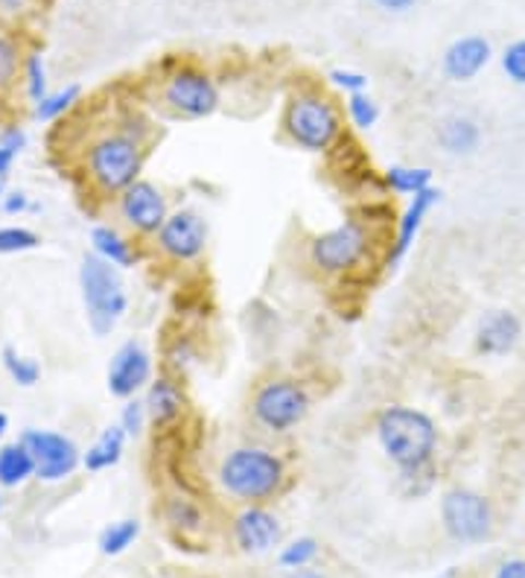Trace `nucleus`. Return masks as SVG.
Wrapping results in <instances>:
<instances>
[{"label":"nucleus","instance_id":"obj_31","mask_svg":"<svg viewBox=\"0 0 525 578\" xmlns=\"http://www.w3.org/2000/svg\"><path fill=\"white\" fill-rule=\"evenodd\" d=\"M21 68H24V62H21V50L15 45V38L0 36V91L10 89L12 82L19 80Z\"/></svg>","mask_w":525,"mask_h":578},{"label":"nucleus","instance_id":"obj_21","mask_svg":"<svg viewBox=\"0 0 525 578\" xmlns=\"http://www.w3.org/2000/svg\"><path fill=\"white\" fill-rule=\"evenodd\" d=\"M91 246H94V255L108 260L111 267L117 269L134 267L132 246H129L123 234H117L111 225H97V228L91 232Z\"/></svg>","mask_w":525,"mask_h":578},{"label":"nucleus","instance_id":"obj_26","mask_svg":"<svg viewBox=\"0 0 525 578\" xmlns=\"http://www.w3.org/2000/svg\"><path fill=\"white\" fill-rule=\"evenodd\" d=\"M76 99H80V85H68V89L53 91V94H47L41 103H36V111H33V115H36V120H41V123H50L56 117H62Z\"/></svg>","mask_w":525,"mask_h":578},{"label":"nucleus","instance_id":"obj_7","mask_svg":"<svg viewBox=\"0 0 525 578\" xmlns=\"http://www.w3.org/2000/svg\"><path fill=\"white\" fill-rule=\"evenodd\" d=\"M310 412V394L301 382L295 380H269L263 382L251 401V415L260 427L269 433H289L307 418Z\"/></svg>","mask_w":525,"mask_h":578},{"label":"nucleus","instance_id":"obj_29","mask_svg":"<svg viewBox=\"0 0 525 578\" xmlns=\"http://www.w3.org/2000/svg\"><path fill=\"white\" fill-rule=\"evenodd\" d=\"M24 89L33 106L47 97V64L41 54H29L24 59Z\"/></svg>","mask_w":525,"mask_h":578},{"label":"nucleus","instance_id":"obj_32","mask_svg":"<svg viewBox=\"0 0 525 578\" xmlns=\"http://www.w3.org/2000/svg\"><path fill=\"white\" fill-rule=\"evenodd\" d=\"M38 234L29 232V228H19V225H10V228H0V255H19V251H29L38 246Z\"/></svg>","mask_w":525,"mask_h":578},{"label":"nucleus","instance_id":"obj_28","mask_svg":"<svg viewBox=\"0 0 525 578\" xmlns=\"http://www.w3.org/2000/svg\"><path fill=\"white\" fill-rule=\"evenodd\" d=\"M347 117H350V123L368 132V129H374L377 120H380V106H377V99L362 91V94H350L347 97Z\"/></svg>","mask_w":525,"mask_h":578},{"label":"nucleus","instance_id":"obj_8","mask_svg":"<svg viewBox=\"0 0 525 578\" xmlns=\"http://www.w3.org/2000/svg\"><path fill=\"white\" fill-rule=\"evenodd\" d=\"M371 237L368 228L359 220H345L336 228L319 234L310 246L312 267H319L327 275H342L350 272L354 267L362 263V258L368 255Z\"/></svg>","mask_w":525,"mask_h":578},{"label":"nucleus","instance_id":"obj_27","mask_svg":"<svg viewBox=\"0 0 525 578\" xmlns=\"http://www.w3.org/2000/svg\"><path fill=\"white\" fill-rule=\"evenodd\" d=\"M3 368L10 371V377L19 386H36L38 377H41V368H38L36 359H29V356H21L15 347H3Z\"/></svg>","mask_w":525,"mask_h":578},{"label":"nucleus","instance_id":"obj_25","mask_svg":"<svg viewBox=\"0 0 525 578\" xmlns=\"http://www.w3.org/2000/svg\"><path fill=\"white\" fill-rule=\"evenodd\" d=\"M167 520L176 532H199L202 529V508L188 497H169L167 499Z\"/></svg>","mask_w":525,"mask_h":578},{"label":"nucleus","instance_id":"obj_23","mask_svg":"<svg viewBox=\"0 0 525 578\" xmlns=\"http://www.w3.org/2000/svg\"><path fill=\"white\" fill-rule=\"evenodd\" d=\"M383 181L392 193H401V197H418L420 190L432 187V169L403 167V164H394V167L385 169Z\"/></svg>","mask_w":525,"mask_h":578},{"label":"nucleus","instance_id":"obj_5","mask_svg":"<svg viewBox=\"0 0 525 578\" xmlns=\"http://www.w3.org/2000/svg\"><path fill=\"white\" fill-rule=\"evenodd\" d=\"M85 167H88V176L97 185V190H103L108 197H120L126 187H132L141 176V141L126 132L106 134V138L91 143Z\"/></svg>","mask_w":525,"mask_h":578},{"label":"nucleus","instance_id":"obj_37","mask_svg":"<svg viewBox=\"0 0 525 578\" xmlns=\"http://www.w3.org/2000/svg\"><path fill=\"white\" fill-rule=\"evenodd\" d=\"M29 197L24 190H12V193H3V214H24L29 211Z\"/></svg>","mask_w":525,"mask_h":578},{"label":"nucleus","instance_id":"obj_16","mask_svg":"<svg viewBox=\"0 0 525 578\" xmlns=\"http://www.w3.org/2000/svg\"><path fill=\"white\" fill-rule=\"evenodd\" d=\"M523 325L511 310H493L481 319L476 330V347L485 356H505L520 342Z\"/></svg>","mask_w":525,"mask_h":578},{"label":"nucleus","instance_id":"obj_18","mask_svg":"<svg viewBox=\"0 0 525 578\" xmlns=\"http://www.w3.org/2000/svg\"><path fill=\"white\" fill-rule=\"evenodd\" d=\"M146 415L155 427H169L172 421H179L184 415V392L181 386L167 374H160L150 382V392H146Z\"/></svg>","mask_w":525,"mask_h":578},{"label":"nucleus","instance_id":"obj_6","mask_svg":"<svg viewBox=\"0 0 525 578\" xmlns=\"http://www.w3.org/2000/svg\"><path fill=\"white\" fill-rule=\"evenodd\" d=\"M160 99L172 115L202 120L219 108V85L207 71L196 64H181L169 73L160 89Z\"/></svg>","mask_w":525,"mask_h":578},{"label":"nucleus","instance_id":"obj_30","mask_svg":"<svg viewBox=\"0 0 525 578\" xmlns=\"http://www.w3.org/2000/svg\"><path fill=\"white\" fill-rule=\"evenodd\" d=\"M315 555H319V541L315 538H298V541L286 543L277 561L284 569H303L310 567Z\"/></svg>","mask_w":525,"mask_h":578},{"label":"nucleus","instance_id":"obj_12","mask_svg":"<svg viewBox=\"0 0 525 578\" xmlns=\"http://www.w3.org/2000/svg\"><path fill=\"white\" fill-rule=\"evenodd\" d=\"M120 216L129 228H134L143 237H152L167 223V197L152 181L138 178L132 187H126L120 193Z\"/></svg>","mask_w":525,"mask_h":578},{"label":"nucleus","instance_id":"obj_34","mask_svg":"<svg viewBox=\"0 0 525 578\" xmlns=\"http://www.w3.org/2000/svg\"><path fill=\"white\" fill-rule=\"evenodd\" d=\"M327 82L333 85V89L345 91L347 97H350V94H362V91H368L366 73L347 71V68H333V71L327 73Z\"/></svg>","mask_w":525,"mask_h":578},{"label":"nucleus","instance_id":"obj_33","mask_svg":"<svg viewBox=\"0 0 525 578\" xmlns=\"http://www.w3.org/2000/svg\"><path fill=\"white\" fill-rule=\"evenodd\" d=\"M502 71H505V76L511 82H516V85H525V38H516V42H511V45L502 50Z\"/></svg>","mask_w":525,"mask_h":578},{"label":"nucleus","instance_id":"obj_17","mask_svg":"<svg viewBox=\"0 0 525 578\" xmlns=\"http://www.w3.org/2000/svg\"><path fill=\"white\" fill-rule=\"evenodd\" d=\"M441 197H444V193H441L438 187H427V190H420L418 197H411L409 208L403 211L401 223H397V237H394L392 251H389V260H392V263L406 258V251L411 249V243H415V237H418L420 228H423V220H427L429 211L441 202Z\"/></svg>","mask_w":525,"mask_h":578},{"label":"nucleus","instance_id":"obj_9","mask_svg":"<svg viewBox=\"0 0 525 578\" xmlns=\"http://www.w3.org/2000/svg\"><path fill=\"white\" fill-rule=\"evenodd\" d=\"M441 520L446 534L458 543H481L493 529L490 503L470 488L446 491L441 499Z\"/></svg>","mask_w":525,"mask_h":578},{"label":"nucleus","instance_id":"obj_44","mask_svg":"<svg viewBox=\"0 0 525 578\" xmlns=\"http://www.w3.org/2000/svg\"><path fill=\"white\" fill-rule=\"evenodd\" d=\"M0 211H3V187H0Z\"/></svg>","mask_w":525,"mask_h":578},{"label":"nucleus","instance_id":"obj_13","mask_svg":"<svg viewBox=\"0 0 525 578\" xmlns=\"http://www.w3.org/2000/svg\"><path fill=\"white\" fill-rule=\"evenodd\" d=\"M146 382H152V356L141 342H126L117 347L108 365V392L115 398H134Z\"/></svg>","mask_w":525,"mask_h":578},{"label":"nucleus","instance_id":"obj_20","mask_svg":"<svg viewBox=\"0 0 525 578\" xmlns=\"http://www.w3.org/2000/svg\"><path fill=\"white\" fill-rule=\"evenodd\" d=\"M123 447H126L123 427L103 429V436L94 441V447H88V453L82 456L85 471L97 473V471H108V468H115V464L123 459Z\"/></svg>","mask_w":525,"mask_h":578},{"label":"nucleus","instance_id":"obj_40","mask_svg":"<svg viewBox=\"0 0 525 578\" xmlns=\"http://www.w3.org/2000/svg\"><path fill=\"white\" fill-rule=\"evenodd\" d=\"M27 7L29 0H0V12H3V15H21Z\"/></svg>","mask_w":525,"mask_h":578},{"label":"nucleus","instance_id":"obj_15","mask_svg":"<svg viewBox=\"0 0 525 578\" xmlns=\"http://www.w3.org/2000/svg\"><path fill=\"white\" fill-rule=\"evenodd\" d=\"M490 56H493V50H490L488 38L462 36L455 38L453 45L444 50V56H441V71H444L446 80L470 82L488 68Z\"/></svg>","mask_w":525,"mask_h":578},{"label":"nucleus","instance_id":"obj_38","mask_svg":"<svg viewBox=\"0 0 525 578\" xmlns=\"http://www.w3.org/2000/svg\"><path fill=\"white\" fill-rule=\"evenodd\" d=\"M374 7L389 15H406L418 7V0H374Z\"/></svg>","mask_w":525,"mask_h":578},{"label":"nucleus","instance_id":"obj_19","mask_svg":"<svg viewBox=\"0 0 525 578\" xmlns=\"http://www.w3.org/2000/svg\"><path fill=\"white\" fill-rule=\"evenodd\" d=\"M479 126L467 120V117H450V120L438 126V143L450 155H470V152L479 150Z\"/></svg>","mask_w":525,"mask_h":578},{"label":"nucleus","instance_id":"obj_10","mask_svg":"<svg viewBox=\"0 0 525 578\" xmlns=\"http://www.w3.org/2000/svg\"><path fill=\"white\" fill-rule=\"evenodd\" d=\"M24 447L36 462V476L41 482H62L68 480L76 464H80V450L71 438L53 429H27L21 436Z\"/></svg>","mask_w":525,"mask_h":578},{"label":"nucleus","instance_id":"obj_2","mask_svg":"<svg viewBox=\"0 0 525 578\" xmlns=\"http://www.w3.org/2000/svg\"><path fill=\"white\" fill-rule=\"evenodd\" d=\"M286 464L284 459L266 447H234L219 464V482L231 497L258 506L263 499L275 497L284 488Z\"/></svg>","mask_w":525,"mask_h":578},{"label":"nucleus","instance_id":"obj_1","mask_svg":"<svg viewBox=\"0 0 525 578\" xmlns=\"http://www.w3.org/2000/svg\"><path fill=\"white\" fill-rule=\"evenodd\" d=\"M377 441L389 456V462L401 468V473L418 476L435 456V421L411 406H389L377 418Z\"/></svg>","mask_w":525,"mask_h":578},{"label":"nucleus","instance_id":"obj_43","mask_svg":"<svg viewBox=\"0 0 525 578\" xmlns=\"http://www.w3.org/2000/svg\"><path fill=\"white\" fill-rule=\"evenodd\" d=\"M7 427H10V421H7V415H3V412H0V436H3V433H7Z\"/></svg>","mask_w":525,"mask_h":578},{"label":"nucleus","instance_id":"obj_24","mask_svg":"<svg viewBox=\"0 0 525 578\" xmlns=\"http://www.w3.org/2000/svg\"><path fill=\"white\" fill-rule=\"evenodd\" d=\"M141 534V523L138 520H117V523L106 526L103 534H99V552L103 555H120L138 541Z\"/></svg>","mask_w":525,"mask_h":578},{"label":"nucleus","instance_id":"obj_35","mask_svg":"<svg viewBox=\"0 0 525 578\" xmlns=\"http://www.w3.org/2000/svg\"><path fill=\"white\" fill-rule=\"evenodd\" d=\"M146 418H150V415H146V403L129 398L123 406V415H120V427L126 429V436H141Z\"/></svg>","mask_w":525,"mask_h":578},{"label":"nucleus","instance_id":"obj_14","mask_svg":"<svg viewBox=\"0 0 525 578\" xmlns=\"http://www.w3.org/2000/svg\"><path fill=\"white\" fill-rule=\"evenodd\" d=\"M234 541L249 555H263L281 541V520L260 506L242 508L240 515L234 517Z\"/></svg>","mask_w":525,"mask_h":578},{"label":"nucleus","instance_id":"obj_11","mask_svg":"<svg viewBox=\"0 0 525 578\" xmlns=\"http://www.w3.org/2000/svg\"><path fill=\"white\" fill-rule=\"evenodd\" d=\"M155 237H158V249L164 258L190 263L205 255L207 225L196 211H176L167 216V223Z\"/></svg>","mask_w":525,"mask_h":578},{"label":"nucleus","instance_id":"obj_41","mask_svg":"<svg viewBox=\"0 0 525 578\" xmlns=\"http://www.w3.org/2000/svg\"><path fill=\"white\" fill-rule=\"evenodd\" d=\"M12 161H15V155H12L10 150H3V146H0V178H7V176H10Z\"/></svg>","mask_w":525,"mask_h":578},{"label":"nucleus","instance_id":"obj_42","mask_svg":"<svg viewBox=\"0 0 525 578\" xmlns=\"http://www.w3.org/2000/svg\"><path fill=\"white\" fill-rule=\"evenodd\" d=\"M289 578H327V576H324V573H319V569L303 567V569H293V576Z\"/></svg>","mask_w":525,"mask_h":578},{"label":"nucleus","instance_id":"obj_4","mask_svg":"<svg viewBox=\"0 0 525 578\" xmlns=\"http://www.w3.org/2000/svg\"><path fill=\"white\" fill-rule=\"evenodd\" d=\"M80 290L82 302H85V316H88V328L97 337H108L117 328V321L123 319L126 307H129L117 267H111L99 255H85L80 267Z\"/></svg>","mask_w":525,"mask_h":578},{"label":"nucleus","instance_id":"obj_36","mask_svg":"<svg viewBox=\"0 0 525 578\" xmlns=\"http://www.w3.org/2000/svg\"><path fill=\"white\" fill-rule=\"evenodd\" d=\"M0 146H3V150H10L12 155H19V152L27 146V132H24V129H19V126L3 129V134H0Z\"/></svg>","mask_w":525,"mask_h":578},{"label":"nucleus","instance_id":"obj_3","mask_svg":"<svg viewBox=\"0 0 525 578\" xmlns=\"http://www.w3.org/2000/svg\"><path fill=\"white\" fill-rule=\"evenodd\" d=\"M284 129L295 146L307 152H327L342 138V115L327 94L298 91L286 103Z\"/></svg>","mask_w":525,"mask_h":578},{"label":"nucleus","instance_id":"obj_22","mask_svg":"<svg viewBox=\"0 0 525 578\" xmlns=\"http://www.w3.org/2000/svg\"><path fill=\"white\" fill-rule=\"evenodd\" d=\"M29 476H36V462H33V456L24 447V441L3 447L0 450V485L15 488L21 482H27Z\"/></svg>","mask_w":525,"mask_h":578},{"label":"nucleus","instance_id":"obj_39","mask_svg":"<svg viewBox=\"0 0 525 578\" xmlns=\"http://www.w3.org/2000/svg\"><path fill=\"white\" fill-rule=\"evenodd\" d=\"M493 578H525V558H508L497 567Z\"/></svg>","mask_w":525,"mask_h":578}]
</instances>
